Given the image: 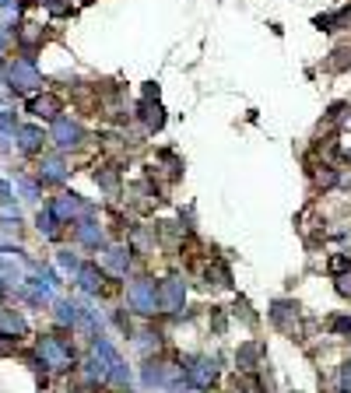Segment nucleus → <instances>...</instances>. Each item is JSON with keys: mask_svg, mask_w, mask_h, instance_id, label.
Masks as SVG:
<instances>
[{"mask_svg": "<svg viewBox=\"0 0 351 393\" xmlns=\"http://www.w3.org/2000/svg\"><path fill=\"white\" fill-rule=\"evenodd\" d=\"M130 302H134V309L137 312H159L162 309V302H159V285L151 281V278H141V281H134L130 285Z\"/></svg>", "mask_w": 351, "mask_h": 393, "instance_id": "f257e3e1", "label": "nucleus"}, {"mask_svg": "<svg viewBox=\"0 0 351 393\" xmlns=\"http://www.w3.org/2000/svg\"><path fill=\"white\" fill-rule=\"evenodd\" d=\"M183 298H186L183 278H166V281L159 285V302H162L166 312H179V309H183Z\"/></svg>", "mask_w": 351, "mask_h": 393, "instance_id": "f03ea898", "label": "nucleus"}, {"mask_svg": "<svg viewBox=\"0 0 351 393\" xmlns=\"http://www.w3.org/2000/svg\"><path fill=\"white\" fill-rule=\"evenodd\" d=\"M190 376H193V383H200V387L214 383V362H207V358L193 362V365H190Z\"/></svg>", "mask_w": 351, "mask_h": 393, "instance_id": "7ed1b4c3", "label": "nucleus"}, {"mask_svg": "<svg viewBox=\"0 0 351 393\" xmlns=\"http://www.w3.org/2000/svg\"><path fill=\"white\" fill-rule=\"evenodd\" d=\"M144 112H148V116H144V119H148V130H159V127L166 123V116H162V105H159V102H155V105L148 102V105H144Z\"/></svg>", "mask_w": 351, "mask_h": 393, "instance_id": "20e7f679", "label": "nucleus"}, {"mask_svg": "<svg viewBox=\"0 0 351 393\" xmlns=\"http://www.w3.org/2000/svg\"><path fill=\"white\" fill-rule=\"evenodd\" d=\"M348 267H351L348 253H341V257H334V260H330V274H341V271H348Z\"/></svg>", "mask_w": 351, "mask_h": 393, "instance_id": "39448f33", "label": "nucleus"}, {"mask_svg": "<svg viewBox=\"0 0 351 393\" xmlns=\"http://www.w3.org/2000/svg\"><path fill=\"white\" fill-rule=\"evenodd\" d=\"M330 327H334V330H348V327H351V319H345V316H338V319H330Z\"/></svg>", "mask_w": 351, "mask_h": 393, "instance_id": "423d86ee", "label": "nucleus"}, {"mask_svg": "<svg viewBox=\"0 0 351 393\" xmlns=\"http://www.w3.org/2000/svg\"><path fill=\"white\" fill-rule=\"evenodd\" d=\"M338 292H341V295H351V274H348V278H341V285H338Z\"/></svg>", "mask_w": 351, "mask_h": 393, "instance_id": "0eeeda50", "label": "nucleus"}, {"mask_svg": "<svg viewBox=\"0 0 351 393\" xmlns=\"http://www.w3.org/2000/svg\"><path fill=\"white\" fill-rule=\"evenodd\" d=\"M348 162H351V151H348Z\"/></svg>", "mask_w": 351, "mask_h": 393, "instance_id": "6e6552de", "label": "nucleus"}]
</instances>
